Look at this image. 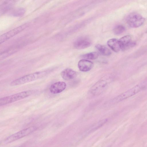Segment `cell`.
<instances>
[{"label":"cell","mask_w":147,"mask_h":147,"mask_svg":"<svg viewBox=\"0 0 147 147\" xmlns=\"http://www.w3.org/2000/svg\"><path fill=\"white\" fill-rule=\"evenodd\" d=\"M51 72L50 70H45L26 75L13 80L10 83V85L11 86H17L40 79L47 76Z\"/></svg>","instance_id":"cell-1"},{"label":"cell","mask_w":147,"mask_h":147,"mask_svg":"<svg viewBox=\"0 0 147 147\" xmlns=\"http://www.w3.org/2000/svg\"><path fill=\"white\" fill-rule=\"evenodd\" d=\"M61 75L64 80H68L75 78L77 75V73L72 69L67 68L61 72Z\"/></svg>","instance_id":"cell-12"},{"label":"cell","mask_w":147,"mask_h":147,"mask_svg":"<svg viewBox=\"0 0 147 147\" xmlns=\"http://www.w3.org/2000/svg\"><path fill=\"white\" fill-rule=\"evenodd\" d=\"M35 91L30 90L21 92L0 99V106H3L22 100L31 96Z\"/></svg>","instance_id":"cell-4"},{"label":"cell","mask_w":147,"mask_h":147,"mask_svg":"<svg viewBox=\"0 0 147 147\" xmlns=\"http://www.w3.org/2000/svg\"><path fill=\"white\" fill-rule=\"evenodd\" d=\"M125 28L122 25H118L116 26L114 28L113 31L116 35L120 34L123 33L125 30Z\"/></svg>","instance_id":"cell-18"},{"label":"cell","mask_w":147,"mask_h":147,"mask_svg":"<svg viewBox=\"0 0 147 147\" xmlns=\"http://www.w3.org/2000/svg\"><path fill=\"white\" fill-rule=\"evenodd\" d=\"M91 44L90 39L86 37H82L76 39L74 43L75 48L78 49L87 48Z\"/></svg>","instance_id":"cell-9"},{"label":"cell","mask_w":147,"mask_h":147,"mask_svg":"<svg viewBox=\"0 0 147 147\" xmlns=\"http://www.w3.org/2000/svg\"><path fill=\"white\" fill-rule=\"evenodd\" d=\"M112 79L110 75H107L102 77L90 88L89 94L92 96L100 95L107 88Z\"/></svg>","instance_id":"cell-2"},{"label":"cell","mask_w":147,"mask_h":147,"mask_svg":"<svg viewBox=\"0 0 147 147\" xmlns=\"http://www.w3.org/2000/svg\"><path fill=\"white\" fill-rule=\"evenodd\" d=\"M146 82L137 84L132 88L113 98L111 102L115 103L125 100L138 93L146 88Z\"/></svg>","instance_id":"cell-3"},{"label":"cell","mask_w":147,"mask_h":147,"mask_svg":"<svg viewBox=\"0 0 147 147\" xmlns=\"http://www.w3.org/2000/svg\"><path fill=\"white\" fill-rule=\"evenodd\" d=\"M107 45L112 50L115 52H118L121 50L119 40L116 38H112L109 40Z\"/></svg>","instance_id":"cell-13"},{"label":"cell","mask_w":147,"mask_h":147,"mask_svg":"<svg viewBox=\"0 0 147 147\" xmlns=\"http://www.w3.org/2000/svg\"><path fill=\"white\" fill-rule=\"evenodd\" d=\"M93 66V63L91 61L86 59L80 60L78 63V67L81 71L86 72L90 70Z\"/></svg>","instance_id":"cell-11"},{"label":"cell","mask_w":147,"mask_h":147,"mask_svg":"<svg viewBox=\"0 0 147 147\" xmlns=\"http://www.w3.org/2000/svg\"><path fill=\"white\" fill-rule=\"evenodd\" d=\"M25 10L23 8H18L14 9L12 12V14L15 16H20L25 13Z\"/></svg>","instance_id":"cell-19"},{"label":"cell","mask_w":147,"mask_h":147,"mask_svg":"<svg viewBox=\"0 0 147 147\" xmlns=\"http://www.w3.org/2000/svg\"><path fill=\"white\" fill-rule=\"evenodd\" d=\"M13 2L11 1H4L0 5L1 11L2 13H5L10 9L13 5Z\"/></svg>","instance_id":"cell-14"},{"label":"cell","mask_w":147,"mask_h":147,"mask_svg":"<svg viewBox=\"0 0 147 147\" xmlns=\"http://www.w3.org/2000/svg\"><path fill=\"white\" fill-rule=\"evenodd\" d=\"M121 50L123 51L127 50L134 47L136 42L133 41L130 35H126L121 38L119 40Z\"/></svg>","instance_id":"cell-8"},{"label":"cell","mask_w":147,"mask_h":147,"mask_svg":"<svg viewBox=\"0 0 147 147\" xmlns=\"http://www.w3.org/2000/svg\"><path fill=\"white\" fill-rule=\"evenodd\" d=\"M98 54L96 52H92L82 55V57L86 59L94 60L97 58Z\"/></svg>","instance_id":"cell-16"},{"label":"cell","mask_w":147,"mask_h":147,"mask_svg":"<svg viewBox=\"0 0 147 147\" xmlns=\"http://www.w3.org/2000/svg\"><path fill=\"white\" fill-rule=\"evenodd\" d=\"M37 128L31 127L21 130L9 136L3 142V143L8 144L24 137L34 132Z\"/></svg>","instance_id":"cell-5"},{"label":"cell","mask_w":147,"mask_h":147,"mask_svg":"<svg viewBox=\"0 0 147 147\" xmlns=\"http://www.w3.org/2000/svg\"><path fill=\"white\" fill-rule=\"evenodd\" d=\"M96 49L101 54L104 56H109L111 54L110 50L105 46L97 44L95 46Z\"/></svg>","instance_id":"cell-15"},{"label":"cell","mask_w":147,"mask_h":147,"mask_svg":"<svg viewBox=\"0 0 147 147\" xmlns=\"http://www.w3.org/2000/svg\"><path fill=\"white\" fill-rule=\"evenodd\" d=\"M107 119L100 121L95 123V124L91 128V129L89 131L91 132L96 130V129H97L102 126L103 125L107 122Z\"/></svg>","instance_id":"cell-17"},{"label":"cell","mask_w":147,"mask_h":147,"mask_svg":"<svg viewBox=\"0 0 147 147\" xmlns=\"http://www.w3.org/2000/svg\"><path fill=\"white\" fill-rule=\"evenodd\" d=\"M23 147V146H19V147Z\"/></svg>","instance_id":"cell-20"},{"label":"cell","mask_w":147,"mask_h":147,"mask_svg":"<svg viewBox=\"0 0 147 147\" xmlns=\"http://www.w3.org/2000/svg\"><path fill=\"white\" fill-rule=\"evenodd\" d=\"M29 25V23H25L1 36L0 43H3L7 40L21 32Z\"/></svg>","instance_id":"cell-7"},{"label":"cell","mask_w":147,"mask_h":147,"mask_svg":"<svg viewBox=\"0 0 147 147\" xmlns=\"http://www.w3.org/2000/svg\"><path fill=\"white\" fill-rule=\"evenodd\" d=\"M66 87L65 82L62 81H58L52 84L50 87V92L53 94L60 93L65 90Z\"/></svg>","instance_id":"cell-10"},{"label":"cell","mask_w":147,"mask_h":147,"mask_svg":"<svg viewBox=\"0 0 147 147\" xmlns=\"http://www.w3.org/2000/svg\"><path fill=\"white\" fill-rule=\"evenodd\" d=\"M145 21V18L140 14L132 13L129 14L126 19L127 23L131 28H137L142 26Z\"/></svg>","instance_id":"cell-6"}]
</instances>
